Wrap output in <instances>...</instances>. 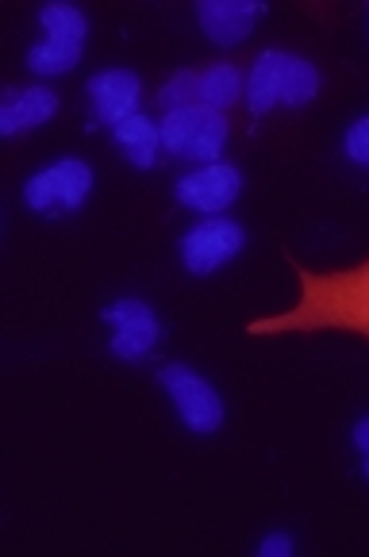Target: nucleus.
<instances>
[{
	"mask_svg": "<svg viewBox=\"0 0 369 557\" xmlns=\"http://www.w3.org/2000/svg\"><path fill=\"white\" fill-rule=\"evenodd\" d=\"M262 16V4L255 0H200L197 20L200 32L220 47H235L255 32V20Z\"/></svg>",
	"mask_w": 369,
	"mask_h": 557,
	"instance_id": "obj_11",
	"label": "nucleus"
},
{
	"mask_svg": "<svg viewBox=\"0 0 369 557\" xmlns=\"http://www.w3.org/2000/svg\"><path fill=\"white\" fill-rule=\"evenodd\" d=\"M354 446L366 454V476H369V419H361V423L354 426Z\"/></svg>",
	"mask_w": 369,
	"mask_h": 557,
	"instance_id": "obj_18",
	"label": "nucleus"
},
{
	"mask_svg": "<svg viewBox=\"0 0 369 557\" xmlns=\"http://www.w3.org/2000/svg\"><path fill=\"white\" fill-rule=\"evenodd\" d=\"M58 112V97L42 85H32V89H9L4 92V108H0V135L12 139L20 132H32L39 123H47L50 115Z\"/></svg>",
	"mask_w": 369,
	"mask_h": 557,
	"instance_id": "obj_12",
	"label": "nucleus"
},
{
	"mask_svg": "<svg viewBox=\"0 0 369 557\" xmlns=\"http://www.w3.org/2000/svg\"><path fill=\"white\" fill-rule=\"evenodd\" d=\"M39 24L47 27V39L35 42L32 54H27V66L32 74L54 77V74H70V70L82 62L85 50V12L77 4H42Z\"/></svg>",
	"mask_w": 369,
	"mask_h": 557,
	"instance_id": "obj_4",
	"label": "nucleus"
},
{
	"mask_svg": "<svg viewBox=\"0 0 369 557\" xmlns=\"http://www.w3.org/2000/svg\"><path fill=\"white\" fill-rule=\"evenodd\" d=\"M243 89H246L243 74H238V66H231V62H216V66L200 70V104L227 112V108L243 97Z\"/></svg>",
	"mask_w": 369,
	"mask_h": 557,
	"instance_id": "obj_14",
	"label": "nucleus"
},
{
	"mask_svg": "<svg viewBox=\"0 0 369 557\" xmlns=\"http://www.w3.org/2000/svg\"><path fill=\"white\" fill-rule=\"evenodd\" d=\"M258 554L262 557H288L293 554V539H288V534H266L262 546H258Z\"/></svg>",
	"mask_w": 369,
	"mask_h": 557,
	"instance_id": "obj_17",
	"label": "nucleus"
},
{
	"mask_svg": "<svg viewBox=\"0 0 369 557\" xmlns=\"http://www.w3.org/2000/svg\"><path fill=\"white\" fill-rule=\"evenodd\" d=\"M158 104H162L165 112H181V108L200 104V74L197 70H177V74L158 89Z\"/></svg>",
	"mask_w": 369,
	"mask_h": 557,
	"instance_id": "obj_15",
	"label": "nucleus"
},
{
	"mask_svg": "<svg viewBox=\"0 0 369 557\" xmlns=\"http://www.w3.org/2000/svg\"><path fill=\"white\" fill-rule=\"evenodd\" d=\"M162 388L170 393L173 408H177L181 423L189 426L193 435H216L223 426V400L200 373H193L189 366H162L158 373Z\"/></svg>",
	"mask_w": 369,
	"mask_h": 557,
	"instance_id": "obj_6",
	"label": "nucleus"
},
{
	"mask_svg": "<svg viewBox=\"0 0 369 557\" xmlns=\"http://www.w3.org/2000/svg\"><path fill=\"white\" fill-rule=\"evenodd\" d=\"M296 281H300V300L281 315L250 323V335H293V331H350V335L369 338V262L350 265V270L316 273L293 262Z\"/></svg>",
	"mask_w": 369,
	"mask_h": 557,
	"instance_id": "obj_1",
	"label": "nucleus"
},
{
	"mask_svg": "<svg viewBox=\"0 0 369 557\" xmlns=\"http://www.w3.org/2000/svg\"><path fill=\"white\" fill-rule=\"evenodd\" d=\"M243 193V173L227 162H212V165H200L197 173L189 177H181L177 185V200L193 212H205V215H220L223 208H231Z\"/></svg>",
	"mask_w": 369,
	"mask_h": 557,
	"instance_id": "obj_8",
	"label": "nucleus"
},
{
	"mask_svg": "<svg viewBox=\"0 0 369 557\" xmlns=\"http://www.w3.org/2000/svg\"><path fill=\"white\" fill-rule=\"evenodd\" d=\"M89 97L97 120L108 123V127H120L123 120H132L139 112L143 82L132 70H104L89 82Z\"/></svg>",
	"mask_w": 369,
	"mask_h": 557,
	"instance_id": "obj_10",
	"label": "nucleus"
},
{
	"mask_svg": "<svg viewBox=\"0 0 369 557\" xmlns=\"http://www.w3.org/2000/svg\"><path fill=\"white\" fill-rule=\"evenodd\" d=\"M246 231L243 223L235 220H205L181 238V262L185 270L205 277V273H216L220 265H227L231 258L243 250Z\"/></svg>",
	"mask_w": 369,
	"mask_h": 557,
	"instance_id": "obj_7",
	"label": "nucleus"
},
{
	"mask_svg": "<svg viewBox=\"0 0 369 557\" xmlns=\"http://www.w3.org/2000/svg\"><path fill=\"white\" fill-rule=\"evenodd\" d=\"M346 158L369 170V115H361L350 132H346Z\"/></svg>",
	"mask_w": 369,
	"mask_h": 557,
	"instance_id": "obj_16",
	"label": "nucleus"
},
{
	"mask_svg": "<svg viewBox=\"0 0 369 557\" xmlns=\"http://www.w3.org/2000/svg\"><path fill=\"white\" fill-rule=\"evenodd\" d=\"M162 127V150L173 158H185V162H205L212 165L223 154L231 135V123L220 108L193 104L181 108V112H165Z\"/></svg>",
	"mask_w": 369,
	"mask_h": 557,
	"instance_id": "obj_3",
	"label": "nucleus"
},
{
	"mask_svg": "<svg viewBox=\"0 0 369 557\" xmlns=\"http://www.w3.org/2000/svg\"><path fill=\"white\" fill-rule=\"evenodd\" d=\"M93 193V170L82 158H58L54 165H47L42 173H35L27 181L24 200L32 212L58 220V215H70L89 200Z\"/></svg>",
	"mask_w": 369,
	"mask_h": 557,
	"instance_id": "obj_5",
	"label": "nucleus"
},
{
	"mask_svg": "<svg viewBox=\"0 0 369 557\" xmlns=\"http://www.w3.org/2000/svg\"><path fill=\"white\" fill-rule=\"evenodd\" d=\"M104 320L115 323V338H112V354L123 361H139L162 338V323L155 320L143 300H115L104 308Z\"/></svg>",
	"mask_w": 369,
	"mask_h": 557,
	"instance_id": "obj_9",
	"label": "nucleus"
},
{
	"mask_svg": "<svg viewBox=\"0 0 369 557\" xmlns=\"http://www.w3.org/2000/svg\"><path fill=\"white\" fill-rule=\"evenodd\" d=\"M320 92V70L288 50H262L246 74V108L250 115H266L270 108H304Z\"/></svg>",
	"mask_w": 369,
	"mask_h": 557,
	"instance_id": "obj_2",
	"label": "nucleus"
},
{
	"mask_svg": "<svg viewBox=\"0 0 369 557\" xmlns=\"http://www.w3.org/2000/svg\"><path fill=\"white\" fill-rule=\"evenodd\" d=\"M115 147L123 150V158L139 170H150L158 162V150H162V127H158L150 115L135 112L132 120H123L120 127H112Z\"/></svg>",
	"mask_w": 369,
	"mask_h": 557,
	"instance_id": "obj_13",
	"label": "nucleus"
}]
</instances>
